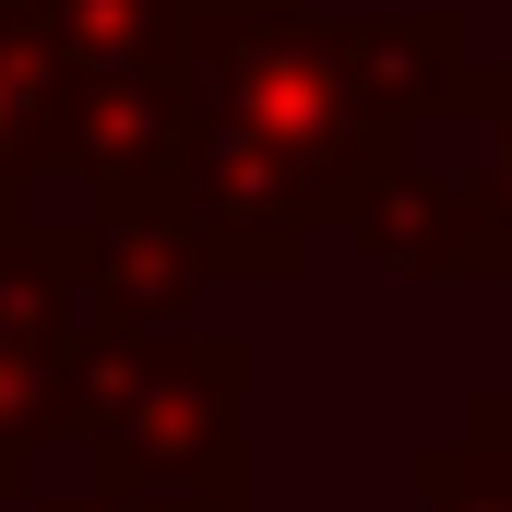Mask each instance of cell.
Instances as JSON below:
<instances>
[{
	"label": "cell",
	"instance_id": "cell-1",
	"mask_svg": "<svg viewBox=\"0 0 512 512\" xmlns=\"http://www.w3.org/2000/svg\"><path fill=\"white\" fill-rule=\"evenodd\" d=\"M72 143H84V84H72V60L48 48L36 0H0V227H12V191H24L36 167H72Z\"/></svg>",
	"mask_w": 512,
	"mask_h": 512
},
{
	"label": "cell",
	"instance_id": "cell-2",
	"mask_svg": "<svg viewBox=\"0 0 512 512\" xmlns=\"http://www.w3.org/2000/svg\"><path fill=\"white\" fill-rule=\"evenodd\" d=\"M465 108H477V191H465V215H477V227H512V72H477V96H465Z\"/></svg>",
	"mask_w": 512,
	"mask_h": 512
}]
</instances>
